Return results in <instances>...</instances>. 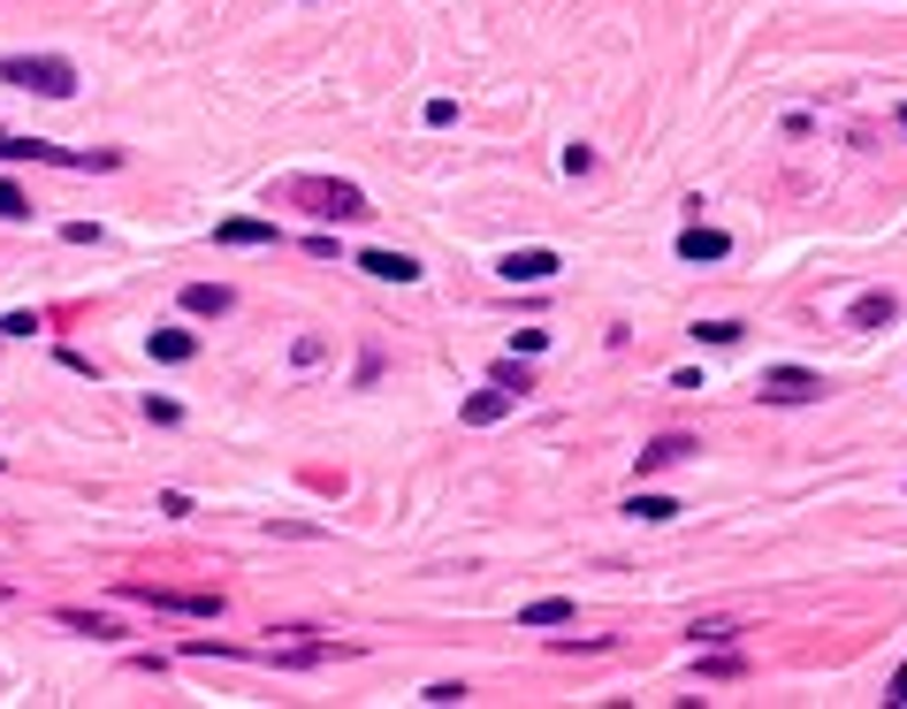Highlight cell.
Returning <instances> with one entry per match:
<instances>
[{
  "instance_id": "6da1fadb",
  "label": "cell",
  "mask_w": 907,
  "mask_h": 709,
  "mask_svg": "<svg viewBox=\"0 0 907 709\" xmlns=\"http://www.w3.org/2000/svg\"><path fill=\"white\" fill-rule=\"evenodd\" d=\"M268 198L305 206L313 221H359V214H374L359 183H336V176H283V183H268Z\"/></svg>"
},
{
  "instance_id": "7a4b0ae2",
  "label": "cell",
  "mask_w": 907,
  "mask_h": 709,
  "mask_svg": "<svg viewBox=\"0 0 907 709\" xmlns=\"http://www.w3.org/2000/svg\"><path fill=\"white\" fill-rule=\"evenodd\" d=\"M0 84H23L38 100H77V61H61V54H8Z\"/></svg>"
},
{
  "instance_id": "3957f363",
  "label": "cell",
  "mask_w": 907,
  "mask_h": 709,
  "mask_svg": "<svg viewBox=\"0 0 907 709\" xmlns=\"http://www.w3.org/2000/svg\"><path fill=\"white\" fill-rule=\"evenodd\" d=\"M762 404H816L824 397V374L816 366H762Z\"/></svg>"
},
{
  "instance_id": "277c9868",
  "label": "cell",
  "mask_w": 907,
  "mask_h": 709,
  "mask_svg": "<svg viewBox=\"0 0 907 709\" xmlns=\"http://www.w3.org/2000/svg\"><path fill=\"white\" fill-rule=\"evenodd\" d=\"M131 603H152V610H175V618H222V595H168V587H123Z\"/></svg>"
},
{
  "instance_id": "5b68a950",
  "label": "cell",
  "mask_w": 907,
  "mask_h": 709,
  "mask_svg": "<svg viewBox=\"0 0 907 709\" xmlns=\"http://www.w3.org/2000/svg\"><path fill=\"white\" fill-rule=\"evenodd\" d=\"M565 260L549 252V244H526V252H503V283H549Z\"/></svg>"
},
{
  "instance_id": "8992f818",
  "label": "cell",
  "mask_w": 907,
  "mask_h": 709,
  "mask_svg": "<svg viewBox=\"0 0 907 709\" xmlns=\"http://www.w3.org/2000/svg\"><path fill=\"white\" fill-rule=\"evenodd\" d=\"M359 267H366L374 283H420V260H412V252H382V244H374V252H359Z\"/></svg>"
},
{
  "instance_id": "52a82bcc",
  "label": "cell",
  "mask_w": 907,
  "mask_h": 709,
  "mask_svg": "<svg viewBox=\"0 0 907 709\" xmlns=\"http://www.w3.org/2000/svg\"><path fill=\"white\" fill-rule=\"evenodd\" d=\"M229 306H237V298H229L222 283H183V313H191V321H222Z\"/></svg>"
},
{
  "instance_id": "ba28073f",
  "label": "cell",
  "mask_w": 907,
  "mask_h": 709,
  "mask_svg": "<svg viewBox=\"0 0 907 709\" xmlns=\"http://www.w3.org/2000/svg\"><path fill=\"white\" fill-rule=\"evenodd\" d=\"M511 404H519V397H511V389H496V381H488V389H473V397H465V427H496V420H503V412H511Z\"/></svg>"
},
{
  "instance_id": "9c48e42d",
  "label": "cell",
  "mask_w": 907,
  "mask_h": 709,
  "mask_svg": "<svg viewBox=\"0 0 907 709\" xmlns=\"http://www.w3.org/2000/svg\"><path fill=\"white\" fill-rule=\"evenodd\" d=\"M146 352L160 358V366H191V358H199V336H191V329H152Z\"/></svg>"
},
{
  "instance_id": "30bf717a",
  "label": "cell",
  "mask_w": 907,
  "mask_h": 709,
  "mask_svg": "<svg viewBox=\"0 0 907 709\" xmlns=\"http://www.w3.org/2000/svg\"><path fill=\"white\" fill-rule=\"evenodd\" d=\"M725 252H733L725 229H702V221H694V229L679 237V260H694V267H702V260H725Z\"/></svg>"
},
{
  "instance_id": "8fae6325",
  "label": "cell",
  "mask_w": 907,
  "mask_h": 709,
  "mask_svg": "<svg viewBox=\"0 0 907 709\" xmlns=\"http://www.w3.org/2000/svg\"><path fill=\"white\" fill-rule=\"evenodd\" d=\"M679 458H694V435H656V443L640 450V473H664V466H679Z\"/></svg>"
},
{
  "instance_id": "7c38bea8",
  "label": "cell",
  "mask_w": 907,
  "mask_h": 709,
  "mask_svg": "<svg viewBox=\"0 0 907 709\" xmlns=\"http://www.w3.org/2000/svg\"><path fill=\"white\" fill-rule=\"evenodd\" d=\"M214 237H222V244H275V221H252V214H237V221H222Z\"/></svg>"
},
{
  "instance_id": "4fadbf2b",
  "label": "cell",
  "mask_w": 907,
  "mask_h": 709,
  "mask_svg": "<svg viewBox=\"0 0 907 709\" xmlns=\"http://www.w3.org/2000/svg\"><path fill=\"white\" fill-rule=\"evenodd\" d=\"M572 618H580V610H572L565 595H542V603H526V610H519V626H572Z\"/></svg>"
},
{
  "instance_id": "5bb4252c",
  "label": "cell",
  "mask_w": 907,
  "mask_h": 709,
  "mask_svg": "<svg viewBox=\"0 0 907 709\" xmlns=\"http://www.w3.org/2000/svg\"><path fill=\"white\" fill-rule=\"evenodd\" d=\"M625 512H633V519H648V527H664V519H679V504H671V496H648V489H640V496H633Z\"/></svg>"
},
{
  "instance_id": "9a60e30c",
  "label": "cell",
  "mask_w": 907,
  "mask_h": 709,
  "mask_svg": "<svg viewBox=\"0 0 907 709\" xmlns=\"http://www.w3.org/2000/svg\"><path fill=\"white\" fill-rule=\"evenodd\" d=\"M893 313H900V306H893V298H885V290H870V298H862V306H854V321H862V329H885V321H893Z\"/></svg>"
},
{
  "instance_id": "2e32d148",
  "label": "cell",
  "mask_w": 907,
  "mask_h": 709,
  "mask_svg": "<svg viewBox=\"0 0 907 709\" xmlns=\"http://www.w3.org/2000/svg\"><path fill=\"white\" fill-rule=\"evenodd\" d=\"M488 381H496V389H511V397H526V389H534V374H526V366H511V358H503Z\"/></svg>"
},
{
  "instance_id": "e0dca14e",
  "label": "cell",
  "mask_w": 907,
  "mask_h": 709,
  "mask_svg": "<svg viewBox=\"0 0 907 709\" xmlns=\"http://www.w3.org/2000/svg\"><path fill=\"white\" fill-rule=\"evenodd\" d=\"M0 221H31V198H23L8 176H0Z\"/></svg>"
},
{
  "instance_id": "ac0fdd59",
  "label": "cell",
  "mask_w": 907,
  "mask_h": 709,
  "mask_svg": "<svg viewBox=\"0 0 907 709\" xmlns=\"http://www.w3.org/2000/svg\"><path fill=\"white\" fill-rule=\"evenodd\" d=\"M702 344H740V321H694Z\"/></svg>"
},
{
  "instance_id": "d6986e66",
  "label": "cell",
  "mask_w": 907,
  "mask_h": 709,
  "mask_svg": "<svg viewBox=\"0 0 907 709\" xmlns=\"http://www.w3.org/2000/svg\"><path fill=\"white\" fill-rule=\"evenodd\" d=\"M61 626H77V633H100V641H107V633H115V626H107V618H100V610H61Z\"/></svg>"
},
{
  "instance_id": "ffe728a7",
  "label": "cell",
  "mask_w": 907,
  "mask_h": 709,
  "mask_svg": "<svg viewBox=\"0 0 907 709\" xmlns=\"http://www.w3.org/2000/svg\"><path fill=\"white\" fill-rule=\"evenodd\" d=\"M146 420H160V427H175V420H183V404H175V397H146Z\"/></svg>"
},
{
  "instance_id": "44dd1931",
  "label": "cell",
  "mask_w": 907,
  "mask_h": 709,
  "mask_svg": "<svg viewBox=\"0 0 907 709\" xmlns=\"http://www.w3.org/2000/svg\"><path fill=\"white\" fill-rule=\"evenodd\" d=\"M420 702H435V709H451V702H465V687H457V679H435V687H428V695H420Z\"/></svg>"
},
{
  "instance_id": "7402d4cb",
  "label": "cell",
  "mask_w": 907,
  "mask_h": 709,
  "mask_svg": "<svg viewBox=\"0 0 907 709\" xmlns=\"http://www.w3.org/2000/svg\"><path fill=\"white\" fill-rule=\"evenodd\" d=\"M320 352H328L320 336H298V344H291V358H298V366H320Z\"/></svg>"
},
{
  "instance_id": "603a6c76",
  "label": "cell",
  "mask_w": 907,
  "mask_h": 709,
  "mask_svg": "<svg viewBox=\"0 0 907 709\" xmlns=\"http://www.w3.org/2000/svg\"><path fill=\"white\" fill-rule=\"evenodd\" d=\"M885 702H907V664L893 672V695H885Z\"/></svg>"
}]
</instances>
